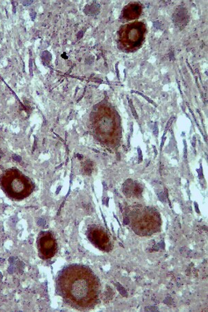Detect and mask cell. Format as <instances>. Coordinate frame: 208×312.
<instances>
[{"label": "cell", "mask_w": 208, "mask_h": 312, "mask_svg": "<svg viewBox=\"0 0 208 312\" xmlns=\"http://www.w3.org/2000/svg\"><path fill=\"white\" fill-rule=\"evenodd\" d=\"M89 238L93 244L102 250L110 251L112 248V243L104 231L97 229L93 230L89 234Z\"/></svg>", "instance_id": "obj_5"}, {"label": "cell", "mask_w": 208, "mask_h": 312, "mask_svg": "<svg viewBox=\"0 0 208 312\" xmlns=\"http://www.w3.org/2000/svg\"><path fill=\"white\" fill-rule=\"evenodd\" d=\"M39 255L42 259H49L57 253V243L49 233H42L38 240Z\"/></svg>", "instance_id": "obj_4"}, {"label": "cell", "mask_w": 208, "mask_h": 312, "mask_svg": "<svg viewBox=\"0 0 208 312\" xmlns=\"http://www.w3.org/2000/svg\"><path fill=\"white\" fill-rule=\"evenodd\" d=\"M57 287L64 299L76 308H88L96 304L100 293L99 282L90 268L69 265L62 270Z\"/></svg>", "instance_id": "obj_1"}, {"label": "cell", "mask_w": 208, "mask_h": 312, "mask_svg": "<svg viewBox=\"0 0 208 312\" xmlns=\"http://www.w3.org/2000/svg\"><path fill=\"white\" fill-rule=\"evenodd\" d=\"M145 24L142 22H135L122 26L119 31V44L122 49L127 52L137 50L144 40Z\"/></svg>", "instance_id": "obj_3"}, {"label": "cell", "mask_w": 208, "mask_h": 312, "mask_svg": "<svg viewBox=\"0 0 208 312\" xmlns=\"http://www.w3.org/2000/svg\"><path fill=\"white\" fill-rule=\"evenodd\" d=\"M1 187L10 197L21 200L29 196L34 190V185L29 179L19 172L12 169L3 173L0 179Z\"/></svg>", "instance_id": "obj_2"}, {"label": "cell", "mask_w": 208, "mask_h": 312, "mask_svg": "<svg viewBox=\"0 0 208 312\" xmlns=\"http://www.w3.org/2000/svg\"><path fill=\"white\" fill-rule=\"evenodd\" d=\"M42 58H44V60H50L51 59V54H50L48 52H44L43 53H42Z\"/></svg>", "instance_id": "obj_7"}, {"label": "cell", "mask_w": 208, "mask_h": 312, "mask_svg": "<svg viewBox=\"0 0 208 312\" xmlns=\"http://www.w3.org/2000/svg\"><path fill=\"white\" fill-rule=\"evenodd\" d=\"M36 13H35V12L31 13V17L32 20H34V19H35V17H36Z\"/></svg>", "instance_id": "obj_11"}, {"label": "cell", "mask_w": 208, "mask_h": 312, "mask_svg": "<svg viewBox=\"0 0 208 312\" xmlns=\"http://www.w3.org/2000/svg\"><path fill=\"white\" fill-rule=\"evenodd\" d=\"M13 158H14L15 160H17V161H20L21 160V157H19V156L18 155H13Z\"/></svg>", "instance_id": "obj_10"}, {"label": "cell", "mask_w": 208, "mask_h": 312, "mask_svg": "<svg viewBox=\"0 0 208 312\" xmlns=\"http://www.w3.org/2000/svg\"><path fill=\"white\" fill-rule=\"evenodd\" d=\"M155 134H156V135H157V125L155 124Z\"/></svg>", "instance_id": "obj_13"}, {"label": "cell", "mask_w": 208, "mask_h": 312, "mask_svg": "<svg viewBox=\"0 0 208 312\" xmlns=\"http://www.w3.org/2000/svg\"><path fill=\"white\" fill-rule=\"evenodd\" d=\"M142 13V6L138 3H131L126 6L123 11V16L127 20L137 19Z\"/></svg>", "instance_id": "obj_6"}, {"label": "cell", "mask_w": 208, "mask_h": 312, "mask_svg": "<svg viewBox=\"0 0 208 312\" xmlns=\"http://www.w3.org/2000/svg\"><path fill=\"white\" fill-rule=\"evenodd\" d=\"M34 2V1H32V0H31V1H22V4L24 6H27L31 4Z\"/></svg>", "instance_id": "obj_8"}, {"label": "cell", "mask_w": 208, "mask_h": 312, "mask_svg": "<svg viewBox=\"0 0 208 312\" xmlns=\"http://www.w3.org/2000/svg\"><path fill=\"white\" fill-rule=\"evenodd\" d=\"M184 157H187V146H186V142L184 141Z\"/></svg>", "instance_id": "obj_12"}, {"label": "cell", "mask_w": 208, "mask_h": 312, "mask_svg": "<svg viewBox=\"0 0 208 312\" xmlns=\"http://www.w3.org/2000/svg\"><path fill=\"white\" fill-rule=\"evenodd\" d=\"M195 205H196V210H197V212H198V213H199V209H198V205H197V204L195 203Z\"/></svg>", "instance_id": "obj_14"}, {"label": "cell", "mask_w": 208, "mask_h": 312, "mask_svg": "<svg viewBox=\"0 0 208 312\" xmlns=\"http://www.w3.org/2000/svg\"><path fill=\"white\" fill-rule=\"evenodd\" d=\"M129 103H130V105H131V110H132V111H133V114H134V115H135V118L137 119V114H136V113H135V109H134V108H133V105H132V102H131V100H130V101H129Z\"/></svg>", "instance_id": "obj_9"}]
</instances>
